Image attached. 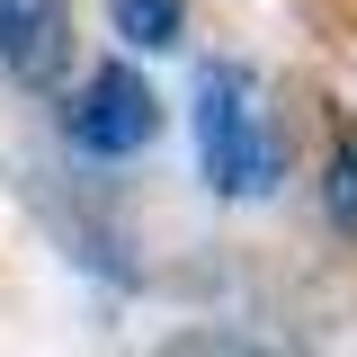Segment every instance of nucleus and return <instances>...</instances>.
Returning a JSON list of instances; mask_svg holds the SVG:
<instances>
[{"label": "nucleus", "instance_id": "obj_1", "mask_svg": "<svg viewBox=\"0 0 357 357\" xmlns=\"http://www.w3.org/2000/svg\"><path fill=\"white\" fill-rule=\"evenodd\" d=\"M197 152H206V178L223 197H259L277 178V143H268V116H259V81L241 63H215L197 81Z\"/></svg>", "mask_w": 357, "mask_h": 357}, {"label": "nucleus", "instance_id": "obj_2", "mask_svg": "<svg viewBox=\"0 0 357 357\" xmlns=\"http://www.w3.org/2000/svg\"><path fill=\"white\" fill-rule=\"evenodd\" d=\"M63 126H72V143H81V152L126 161V152H143V143L161 134V98H152V81H143V72L107 63V72H89V81H81V98L63 107Z\"/></svg>", "mask_w": 357, "mask_h": 357}, {"label": "nucleus", "instance_id": "obj_3", "mask_svg": "<svg viewBox=\"0 0 357 357\" xmlns=\"http://www.w3.org/2000/svg\"><path fill=\"white\" fill-rule=\"evenodd\" d=\"M0 63L9 81L54 89L72 72V0H0Z\"/></svg>", "mask_w": 357, "mask_h": 357}, {"label": "nucleus", "instance_id": "obj_4", "mask_svg": "<svg viewBox=\"0 0 357 357\" xmlns=\"http://www.w3.org/2000/svg\"><path fill=\"white\" fill-rule=\"evenodd\" d=\"M188 0H116V36L126 45H178Z\"/></svg>", "mask_w": 357, "mask_h": 357}, {"label": "nucleus", "instance_id": "obj_5", "mask_svg": "<svg viewBox=\"0 0 357 357\" xmlns=\"http://www.w3.org/2000/svg\"><path fill=\"white\" fill-rule=\"evenodd\" d=\"M321 206H331V223H340V232H357V134H340V143H331V178H321Z\"/></svg>", "mask_w": 357, "mask_h": 357}, {"label": "nucleus", "instance_id": "obj_6", "mask_svg": "<svg viewBox=\"0 0 357 357\" xmlns=\"http://www.w3.org/2000/svg\"><path fill=\"white\" fill-rule=\"evenodd\" d=\"M152 357H268V349L232 340V331H188V340H170V349H152Z\"/></svg>", "mask_w": 357, "mask_h": 357}]
</instances>
